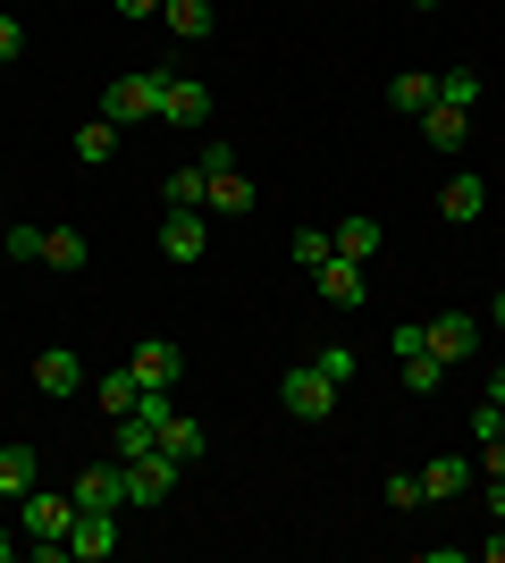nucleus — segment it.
<instances>
[{"mask_svg": "<svg viewBox=\"0 0 505 563\" xmlns=\"http://www.w3.org/2000/svg\"><path fill=\"white\" fill-rule=\"evenodd\" d=\"M312 278H320V303L329 311H362L371 303V278H362V261H345V253H329Z\"/></svg>", "mask_w": 505, "mask_h": 563, "instance_id": "8", "label": "nucleus"}, {"mask_svg": "<svg viewBox=\"0 0 505 563\" xmlns=\"http://www.w3.org/2000/svg\"><path fill=\"white\" fill-rule=\"evenodd\" d=\"M481 211H488V186L472 177V168H455V177L438 186V219H455V228H472Z\"/></svg>", "mask_w": 505, "mask_h": 563, "instance_id": "12", "label": "nucleus"}, {"mask_svg": "<svg viewBox=\"0 0 505 563\" xmlns=\"http://www.w3.org/2000/svg\"><path fill=\"white\" fill-rule=\"evenodd\" d=\"M202 211L244 219V211H253V177H244V168H211V194H202Z\"/></svg>", "mask_w": 505, "mask_h": 563, "instance_id": "19", "label": "nucleus"}, {"mask_svg": "<svg viewBox=\"0 0 505 563\" xmlns=\"http://www.w3.org/2000/svg\"><path fill=\"white\" fill-rule=\"evenodd\" d=\"M413 505H430V496H421V471H387V514H413Z\"/></svg>", "mask_w": 505, "mask_h": 563, "instance_id": "29", "label": "nucleus"}, {"mask_svg": "<svg viewBox=\"0 0 505 563\" xmlns=\"http://www.w3.org/2000/svg\"><path fill=\"white\" fill-rule=\"evenodd\" d=\"M127 371L144 378V396H177V378H186V353L168 345V336H144V345L127 353Z\"/></svg>", "mask_w": 505, "mask_h": 563, "instance_id": "5", "label": "nucleus"}, {"mask_svg": "<svg viewBox=\"0 0 505 563\" xmlns=\"http://www.w3.org/2000/svg\"><path fill=\"white\" fill-rule=\"evenodd\" d=\"M481 555H488V563H505V521H497V539H488V547H481Z\"/></svg>", "mask_w": 505, "mask_h": 563, "instance_id": "38", "label": "nucleus"}, {"mask_svg": "<svg viewBox=\"0 0 505 563\" xmlns=\"http://www.w3.org/2000/svg\"><path fill=\"white\" fill-rule=\"evenodd\" d=\"M413 9H438V0H413Z\"/></svg>", "mask_w": 505, "mask_h": 563, "instance_id": "42", "label": "nucleus"}, {"mask_svg": "<svg viewBox=\"0 0 505 563\" xmlns=\"http://www.w3.org/2000/svg\"><path fill=\"white\" fill-rule=\"evenodd\" d=\"M119 18H161V0H119Z\"/></svg>", "mask_w": 505, "mask_h": 563, "instance_id": "37", "label": "nucleus"}, {"mask_svg": "<svg viewBox=\"0 0 505 563\" xmlns=\"http://www.w3.org/2000/svg\"><path fill=\"white\" fill-rule=\"evenodd\" d=\"M202 194H211V168H202V161H186V168H168V177H161L168 211H202Z\"/></svg>", "mask_w": 505, "mask_h": 563, "instance_id": "17", "label": "nucleus"}, {"mask_svg": "<svg viewBox=\"0 0 505 563\" xmlns=\"http://www.w3.org/2000/svg\"><path fill=\"white\" fill-rule=\"evenodd\" d=\"M94 404L119 421V412H135V404H144V378H135V371H101V378H94Z\"/></svg>", "mask_w": 505, "mask_h": 563, "instance_id": "21", "label": "nucleus"}, {"mask_svg": "<svg viewBox=\"0 0 505 563\" xmlns=\"http://www.w3.org/2000/svg\"><path fill=\"white\" fill-rule=\"evenodd\" d=\"M497 429H505V404H472V446H481V438H497Z\"/></svg>", "mask_w": 505, "mask_h": 563, "instance_id": "31", "label": "nucleus"}, {"mask_svg": "<svg viewBox=\"0 0 505 563\" xmlns=\"http://www.w3.org/2000/svg\"><path fill=\"white\" fill-rule=\"evenodd\" d=\"M194 161H202V168H237V143H228V135H211L202 152H194Z\"/></svg>", "mask_w": 505, "mask_h": 563, "instance_id": "35", "label": "nucleus"}, {"mask_svg": "<svg viewBox=\"0 0 505 563\" xmlns=\"http://www.w3.org/2000/svg\"><path fill=\"white\" fill-rule=\"evenodd\" d=\"M387 101H396L405 118H421V110L438 101V76H396V85H387Z\"/></svg>", "mask_w": 505, "mask_h": 563, "instance_id": "26", "label": "nucleus"}, {"mask_svg": "<svg viewBox=\"0 0 505 563\" xmlns=\"http://www.w3.org/2000/svg\"><path fill=\"white\" fill-rule=\"evenodd\" d=\"M481 479H505V429H497V438H481Z\"/></svg>", "mask_w": 505, "mask_h": 563, "instance_id": "34", "label": "nucleus"}, {"mask_svg": "<svg viewBox=\"0 0 505 563\" xmlns=\"http://www.w3.org/2000/svg\"><path fill=\"white\" fill-rule=\"evenodd\" d=\"M438 101H455V110H481V76H472V68H447V76H438Z\"/></svg>", "mask_w": 505, "mask_h": 563, "instance_id": "28", "label": "nucleus"}, {"mask_svg": "<svg viewBox=\"0 0 505 563\" xmlns=\"http://www.w3.org/2000/svg\"><path fill=\"white\" fill-rule=\"evenodd\" d=\"M488 329H497V336H505V295H497V303H488Z\"/></svg>", "mask_w": 505, "mask_h": 563, "instance_id": "39", "label": "nucleus"}, {"mask_svg": "<svg viewBox=\"0 0 505 563\" xmlns=\"http://www.w3.org/2000/svg\"><path fill=\"white\" fill-rule=\"evenodd\" d=\"M34 387H43V396L59 404V396H85L94 378H85V362H76L68 345H51V353H34Z\"/></svg>", "mask_w": 505, "mask_h": 563, "instance_id": "10", "label": "nucleus"}, {"mask_svg": "<svg viewBox=\"0 0 505 563\" xmlns=\"http://www.w3.org/2000/svg\"><path fill=\"white\" fill-rule=\"evenodd\" d=\"M161 126H177V135H186V126H211V93H202L194 76H168L161 85Z\"/></svg>", "mask_w": 505, "mask_h": 563, "instance_id": "9", "label": "nucleus"}, {"mask_svg": "<svg viewBox=\"0 0 505 563\" xmlns=\"http://www.w3.org/2000/svg\"><path fill=\"white\" fill-rule=\"evenodd\" d=\"M488 404H505V371H497V378H488Z\"/></svg>", "mask_w": 505, "mask_h": 563, "instance_id": "40", "label": "nucleus"}, {"mask_svg": "<svg viewBox=\"0 0 505 563\" xmlns=\"http://www.w3.org/2000/svg\"><path fill=\"white\" fill-rule=\"evenodd\" d=\"M18 51H25V25L9 18V9H0V68H9V59H18Z\"/></svg>", "mask_w": 505, "mask_h": 563, "instance_id": "33", "label": "nucleus"}, {"mask_svg": "<svg viewBox=\"0 0 505 563\" xmlns=\"http://www.w3.org/2000/svg\"><path fill=\"white\" fill-rule=\"evenodd\" d=\"M278 404H287L295 421H329L337 412V378L320 371V362H295V371L278 378Z\"/></svg>", "mask_w": 505, "mask_h": 563, "instance_id": "3", "label": "nucleus"}, {"mask_svg": "<svg viewBox=\"0 0 505 563\" xmlns=\"http://www.w3.org/2000/svg\"><path fill=\"white\" fill-rule=\"evenodd\" d=\"M161 85H168V68H119L110 85H101V118H110V126L161 118Z\"/></svg>", "mask_w": 505, "mask_h": 563, "instance_id": "2", "label": "nucleus"}, {"mask_svg": "<svg viewBox=\"0 0 505 563\" xmlns=\"http://www.w3.org/2000/svg\"><path fill=\"white\" fill-rule=\"evenodd\" d=\"M43 261H51V269H85V261H94L85 228H43Z\"/></svg>", "mask_w": 505, "mask_h": 563, "instance_id": "23", "label": "nucleus"}, {"mask_svg": "<svg viewBox=\"0 0 505 563\" xmlns=\"http://www.w3.org/2000/svg\"><path fill=\"white\" fill-rule=\"evenodd\" d=\"M68 496H76V514H119L127 505V463H85Z\"/></svg>", "mask_w": 505, "mask_h": 563, "instance_id": "7", "label": "nucleus"}, {"mask_svg": "<svg viewBox=\"0 0 505 563\" xmlns=\"http://www.w3.org/2000/svg\"><path fill=\"white\" fill-rule=\"evenodd\" d=\"M161 253L177 261V269L211 253V228H202V211H168V219H161Z\"/></svg>", "mask_w": 505, "mask_h": 563, "instance_id": "11", "label": "nucleus"}, {"mask_svg": "<svg viewBox=\"0 0 505 563\" xmlns=\"http://www.w3.org/2000/svg\"><path fill=\"white\" fill-rule=\"evenodd\" d=\"M329 235H337V253H345V261H362V269H371V261H380V244H387V235H380V219H362V211H354V219H337Z\"/></svg>", "mask_w": 505, "mask_h": 563, "instance_id": "20", "label": "nucleus"}, {"mask_svg": "<svg viewBox=\"0 0 505 563\" xmlns=\"http://www.w3.org/2000/svg\"><path fill=\"white\" fill-rule=\"evenodd\" d=\"M68 555H85V563L119 555V514H76V530H68Z\"/></svg>", "mask_w": 505, "mask_h": 563, "instance_id": "14", "label": "nucleus"}, {"mask_svg": "<svg viewBox=\"0 0 505 563\" xmlns=\"http://www.w3.org/2000/svg\"><path fill=\"white\" fill-rule=\"evenodd\" d=\"M0 228H9V202H0Z\"/></svg>", "mask_w": 505, "mask_h": 563, "instance_id": "43", "label": "nucleus"}, {"mask_svg": "<svg viewBox=\"0 0 505 563\" xmlns=\"http://www.w3.org/2000/svg\"><path fill=\"white\" fill-rule=\"evenodd\" d=\"M287 253L304 261V269H320V261L337 253V235H329V228H295V235H287Z\"/></svg>", "mask_w": 505, "mask_h": 563, "instance_id": "27", "label": "nucleus"}, {"mask_svg": "<svg viewBox=\"0 0 505 563\" xmlns=\"http://www.w3.org/2000/svg\"><path fill=\"white\" fill-rule=\"evenodd\" d=\"M161 446L177 454V463H202V454H211V438H202V421H186V412H168V421H161Z\"/></svg>", "mask_w": 505, "mask_h": 563, "instance_id": "22", "label": "nucleus"}, {"mask_svg": "<svg viewBox=\"0 0 505 563\" xmlns=\"http://www.w3.org/2000/svg\"><path fill=\"white\" fill-rule=\"evenodd\" d=\"M481 505H488V521H505V479H481Z\"/></svg>", "mask_w": 505, "mask_h": 563, "instance_id": "36", "label": "nucleus"}, {"mask_svg": "<svg viewBox=\"0 0 505 563\" xmlns=\"http://www.w3.org/2000/svg\"><path fill=\"white\" fill-rule=\"evenodd\" d=\"M9 555H18V539H9V530H0V563H9Z\"/></svg>", "mask_w": 505, "mask_h": 563, "instance_id": "41", "label": "nucleus"}, {"mask_svg": "<svg viewBox=\"0 0 505 563\" xmlns=\"http://www.w3.org/2000/svg\"><path fill=\"white\" fill-rule=\"evenodd\" d=\"M421 329H430V353L447 362V371H463V362L481 353V320H472V311H438V320H421Z\"/></svg>", "mask_w": 505, "mask_h": 563, "instance_id": "6", "label": "nucleus"}, {"mask_svg": "<svg viewBox=\"0 0 505 563\" xmlns=\"http://www.w3.org/2000/svg\"><path fill=\"white\" fill-rule=\"evenodd\" d=\"M396 371H405V387H413V396H438V387H447V378H455V371H447V362H438L430 345H421V353H405V362H396Z\"/></svg>", "mask_w": 505, "mask_h": 563, "instance_id": "24", "label": "nucleus"}, {"mask_svg": "<svg viewBox=\"0 0 505 563\" xmlns=\"http://www.w3.org/2000/svg\"><path fill=\"white\" fill-rule=\"evenodd\" d=\"M177 479H186V463H177L168 446L135 454V463H127V505H168V496H177Z\"/></svg>", "mask_w": 505, "mask_h": 563, "instance_id": "4", "label": "nucleus"}, {"mask_svg": "<svg viewBox=\"0 0 505 563\" xmlns=\"http://www.w3.org/2000/svg\"><path fill=\"white\" fill-rule=\"evenodd\" d=\"M472 479H481V463H463V454H438V463H421V496H430V505L463 496Z\"/></svg>", "mask_w": 505, "mask_h": 563, "instance_id": "13", "label": "nucleus"}, {"mask_svg": "<svg viewBox=\"0 0 505 563\" xmlns=\"http://www.w3.org/2000/svg\"><path fill=\"white\" fill-rule=\"evenodd\" d=\"M0 244H9V261H43V228H0Z\"/></svg>", "mask_w": 505, "mask_h": 563, "instance_id": "30", "label": "nucleus"}, {"mask_svg": "<svg viewBox=\"0 0 505 563\" xmlns=\"http://www.w3.org/2000/svg\"><path fill=\"white\" fill-rule=\"evenodd\" d=\"M463 135H472V110H455V101H430V110H421V143L463 152Z\"/></svg>", "mask_w": 505, "mask_h": 563, "instance_id": "16", "label": "nucleus"}, {"mask_svg": "<svg viewBox=\"0 0 505 563\" xmlns=\"http://www.w3.org/2000/svg\"><path fill=\"white\" fill-rule=\"evenodd\" d=\"M430 345V329H421V320H405V329H387V353H396V362H405V353H421Z\"/></svg>", "mask_w": 505, "mask_h": 563, "instance_id": "32", "label": "nucleus"}, {"mask_svg": "<svg viewBox=\"0 0 505 563\" xmlns=\"http://www.w3.org/2000/svg\"><path fill=\"white\" fill-rule=\"evenodd\" d=\"M25 488H43V454L25 446V438H9L0 446V496H25Z\"/></svg>", "mask_w": 505, "mask_h": 563, "instance_id": "15", "label": "nucleus"}, {"mask_svg": "<svg viewBox=\"0 0 505 563\" xmlns=\"http://www.w3.org/2000/svg\"><path fill=\"white\" fill-rule=\"evenodd\" d=\"M110 152H119V126H110V118H85V126H76V161L101 168Z\"/></svg>", "mask_w": 505, "mask_h": 563, "instance_id": "25", "label": "nucleus"}, {"mask_svg": "<svg viewBox=\"0 0 505 563\" xmlns=\"http://www.w3.org/2000/svg\"><path fill=\"white\" fill-rule=\"evenodd\" d=\"M25 505V555L34 563H68V530H76V496H59V488H25L18 496Z\"/></svg>", "mask_w": 505, "mask_h": 563, "instance_id": "1", "label": "nucleus"}, {"mask_svg": "<svg viewBox=\"0 0 505 563\" xmlns=\"http://www.w3.org/2000/svg\"><path fill=\"white\" fill-rule=\"evenodd\" d=\"M161 25L177 34V43H202V34L219 25V9L211 0H161Z\"/></svg>", "mask_w": 505, "mask_h": 563, "instance_id": "18", "label": "nucleus"}]
</instances>
